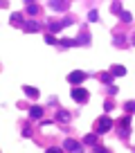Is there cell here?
I'll return each mask as SVG.
<instances>
[{
    "label": "cell",
    "mask_w": 135,
    "mask_h": 153,
    "mask_svg": "<svg viewBox=\"0 0 135 153\" xmlns=\"http://www.w3.org/2000/svg\"><path fill=\"white\" fill-rule=\"evenodd\" d=\"M120 9H122L120 2H113V11H115V14H120Z\"/></svg>",
    "instance_id": "d6986e66"
},
{
    "label": "cell",
    "mask_w": 135,
    "mask_h": 153,
    "mask_svg": "<svg viewBox=\"0 0 135 153\" xmlns=\"http://www.w3.org/2000/svg\"><path fill=\"white\" fill-rule=\"evenodd\" d=\"M110 79H113L110 74H104V76H101V81H104V83H110Z\"/></svg>",
    "instance_id": "ffe728a7"
},
{
    "label": "cell",
    "mask_w": 135,
    "mask_h": 153,
    "mask_svg": "<svg viewBox=\"0 0 135 153\" xmlns=\"http://www.w3.org/2000/svg\"><path fill=\"white\" fill-rule=\"evenodd\" d=\"M126 110H128V113H135V102H128V104H126Z\"/></svg>",
    "instance_id": "5bb4252c"
},
{
    "label": "cell",
    "mask_w": 135,
    "mask_h": 153,
    "mask_svg": "<svg viewBox=\"0 0 135 153\" xmlns=\"http://www.w3.org/2000/svg\"><path fill=\"white\" fill-rule=\"evenodd\" d=\"M83 79H86V72H79V70H77V72H72V74L68 76V81H70V83H75V86H77V83H81Z\"/></svg>",
    "instance_id": "3957f363"
},
{
    "label": "cell",
    "mask_w": 135,
    "mask_h": 153,
    "mask_svg": "<svg viewBox=\"0 0 135 153\" xmlns=\"http://www.w3.org/2000/svg\"><path fill=\"white\" fill-rule=\"evenodd\" d=\"M88 21H90V23L97 21V11H90V14H88Z\"/></svg>",
    "instance_id": "2e32d148"
},
{
    "label": "cell",
    "mask_w": 135,
    "mask_h": 153,
    "mask_svg": "<svg viewBox=\"0 0 135 153\" xmlns=\"http://www.w3.org/2000/svg\"><path fill=\"white\" fill-rule=\"evenodd\" d=\"M110 126H113L110 117H101L99 122H97V128H95V133H97V135H99V133H108V131H110Z\"/></svg>",
    "instance_id": "6da1fadb"
},
{
    "label": "cell",
    "mask_w": 135,
    "mask_h": 153,
    "mask_svg": "<svg viewBox=\"0 0 135 153\" xmlns=\"http://www.w3.org/2000/svg\"><path fill=\"white\" fill-rule=\"evenodd\" d=\"M72 99H75V102H86V99H88V92L83 90V88H75V90H72Z\"/></svg>",
    "instance_id": "7a4b0ae2"
},
{
    "label": "cell",
    "mask_w": 135,
    "mask_h": 153,
    "mask_svg": "<svg viewBox=\"0 0 135 153\" xmlns=\"http://www.w3.org/2000/svg\"><path fill=\"white\" fill-rule=\"evenodd\" d=\"M50 7H52V9H56V11H61V9H65V2H61V0H52Z\"/></svg>",
    "instance_id": "9c48e42d"
},
{
    "label": "cell",
    "mask_w": 135,
    "mask_h": 153,
    "mask_svg": "<svg viewBox=\"0 0 135 153\" xmlns=\"http://www.w3.org/2000/svg\"><path fill=\"white\" fill-rule=\"evenodd\" d=\"M30 115H32V117H34V119H38L41 115H43V108H41V106H32V110H30Z\"/></svg>",
    "instance_id": "8992f818"
},
{
    "label": "cell",
    "mask_w": 135,
    "mask_h": 153,
    "mask_svg": "<svg viewBox=\"0 0 135 153\" xmlns=\"http://www.w3.org/2000/svg\"><path fill=\"white\" fill-rule=\"evenodd\" d=\"M45 43H50V45H54V43H56V38H54V36H50V34H47V36H45Z\"/></svg>",
    "instance_id": "9a60e30c"
},
{
    "label": "cell",
    "mask_w": 135,
    "mask_h": 153,
    "mask_svg": "<svg viewBox=\"0 0 135 153\" xmlns=\"http://www.w3.org/2000/svg\"><path fill=\"white\" fill-rule=\"evenodd\" d=\"M97 142V133H90V135H86V140H83V144H95Z\"/></svg>",
    "instance_id": "7c38bea8"
},
{
    "label": "cell",
    "mask_w": 135,
    "mask_h": 153,
    "mask_svg": "<svg viewBox=\"0 0 135 153\" xmlns=\"http://www.w3.org/2000/svg\"><path fill=\"white\" fill-rule=\"evenodd\" d=\"M23 27H25V32H36V29H38V23H36V21H30V23H25Z\"/></svg>",
    "instance_id": "ba28073f"
},
{
    "label": "cell",
    "mask_w": 135,
    "mask_h": 153,
    "mask_svg": "<svg viewBox=\"0 0 135 153\" xmlns=\"http://www.w3.org/2000/svg\"><path fill=\"white\" fill-rule=\"evenodd\" d=\"M45 153H63V151H61V149H56V146H52V149H47Z\"/></svg>",
    "instance_id": "ac0fdd59"
},
{
    "label": "cell",
    "mask_w": 135,
    "mask_h": 153,
    "mask_svg": "<svg viewBox=\"0 0 135 153\" xmlns=\"http://www.w3.org/2000/svg\"><path fill=\"white\" fill-rule=\"evenodd\" d=\"M59 119H63V122H68V119H70V115H68V113H63V110H61V113H59Z\"/></svg>",
    "instance_id": "e0dca14e"
},
{
    "label": "cell",
    "mask_w": 135,
    "mask_h": 153,
    "mask_svg": "<svg viewBox=\"0 0 135 153\" xmlns=\"http://www.w3.org/2000/svg\"><path fill=\"white\" fill-rule=\"evenodd\" d=\"M11 25H23V14H14L11 16Z\"/></svg>",
    "instance_id": "30bf717a"
},
{
    "label": "cell",
    "mask_w": 135,
    "mask_h": 153,
    "mask_svg": "<svg viewBox=\"0 0 135 153\" xmlns=\"http://www.w3.org/2000/svg\"><path fill=\"white\" fill-rule=\"evenodd\" d=\"M120 18H122V21H124V23H131V21H133L128 11H122V16H120Z\"/></svg>",
    "instance_id": "4fadbf2b"
},
{
    "label": "cell",
    "mask_w": 135,
    "mask_h": 153,
    "mask_svg": "<svg viewBox=\"0 0 135 153\" xmlns=\"http://www.w3.org/2000/svg\"><path fill=\"white\" fill-rule=\"evenodd\" d=\"M27 14H38V5H34V2H27Z\"/></svg>",
    "instance_id": "8fae6325"
},
{
    "label": "cell",
    "mask_w": 135,
    "mask_h": 153,
    "mask_svg": "<svg viewBox=\"0 0 135 153\" xmlns=\"http://www.w3.org/2000/svg\"><path fill=\"white\" fill-rule=\"evenodd\" d=\"M23 90H25V95H27V97H32V99L38 97V90H36V88H32V86H25Z\"/></svg>",
    "instance_id": "5b68a950"
},
{
    "label": "cell",
    "mask_w": 135,
    "mask_h": 153,
    "mask_svg": "<svg viewBox=\"0 0 135 153\" xmlns=\"http://www.w3.org/2000/svg\"><path fill=\"white\" fill-rule=\"evenodd\" d=\"M113 74H115V76H124L126 74V68L124 65H113Z\"/></svg>",
    "instance_id": "52a82bcc"
},
{
    "label": "cell",
    "mask_w": 135,
    "mask_h": 153,
    "mask_svg": "<svg viewBox=\"0 0 135 153\" xmlns=\"http://www.w3.org/2000/svg\"><path fill=\"white\" fill-rule=\"evenodd\" d=\"M65 151H70V153H79V144H77L75 140H68V142H65Z\"/></svg>",
    "instance_id": "277c9868"
}]
</instances>
